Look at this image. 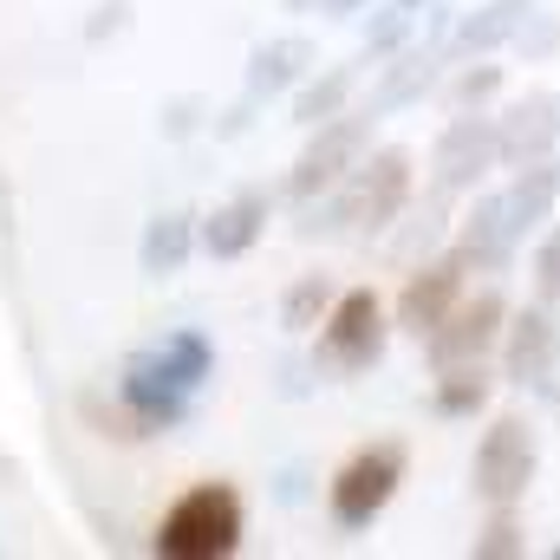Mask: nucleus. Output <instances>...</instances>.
Listing matches in <instances>:
<instances>
[{"label": "nucleus", "mask_w": 560, "mask_h": 560, "mask_svg": "<svg viewBox=\"0 0 560 560\" xmlns=\"http://www.w3.org/2000/svg\"><path fill=\"white\" fill-rule=\"evenodd\" d=\"M411 176H418V170H411V150H398V143L365 150L326 196H313V202L300 209L293 235H306V242H372V235H385V229L405 215V202L418 196Z\"/></svg>", "instance_id": "1"}, {"label": "nucleus", "mask_w": 560, "mask_h": 560, "mask_svg": "<svg viewBox=\"0 0 560 560\" xmlns=\"http://www.w3.org/2000/svg\"><path fill=\"white\" fill-rule=\"evenodd\" d=\"M215 378V346L202 326H176L163 332L156 346L131 352L125 378H118V405L131 418V436L150 430H176V423L196 411V392Z\"/></svg>", "instance_id": "2"}, {"label": "nucleus", "mask_w": 560, "mask_h": 560, "mask_svg": "<svg viewBox=\"0 0 560 560\" xmlns=\"http://www.w3.org/2000/svg\"><path fill=\"white\" fill-rule=\"evenodd\" d=\"M242 528H248L242 495H235L229 482H196L189 495H176V502L163 509L150 548L163 560H229L242 548Z\"/></svg>", "instance_id": "3"}, {"label": "nucleus", "mask_w": 560, "mask_h": 560, "mask_svg": "<svg viewBox=\"0 0 560 560\" xmlns=\"http://www.w3.org/2000/svg\"><path fill=\"white\" fill-rule=\"evenodd\" d=\"M405 469H411V450H405L398 436H378V443L352 450V456L332 469V482H326V515H332V528H339V535H365V528L392 509Z\"/></svg>", "instance_id": "4"}, {"label": "nucleus", "mask_w": 560, "mask_h": 560, "mask_svg": "<svg viewBox=\"0 0 560 560\" xmlns=\"http://www.w3.org/2000/svg\"><path fill=\"white\" fill-rule=\"evenodd\" d=\"M535 469H541V430H535V418H522V411L489 418L482 443H476V463H469L476 502L482 509H515L528 495Z\"/></svg>", "instance_id": "5"}, {"label": "nucleus", "mask_w": 560, "mask_h": 560, "mask_svg": "<svg viewBox=\"0 0 560 560\" xmlns=\"http://www.w3.org/2000/svg\"><path fill=\"white\" fill-rule=\"evenodd\" d=\"M385 300L372 287H346L332 300V313L319 319V339H313V372H332V378H359L385 359Z\"/></svg>", "instance_id": "6"}, {"label": "nucleus", "mask_w": 560, "mask_h": 560, "mask_svg": "<svg viewBox=\"0 0 560 560\" xmlns=\"http://www.w3.org/2000/svg\"><path fill=\"white\" fill-rule=\"evenodd\" d=\"M378 125H385V118H372V105H346L339 118L313 125V131H306V150H300L293 170H287V202L306 209L313 196H326V189L372 150V131H378Z\"/></svg>", "instance_id": "7"}, {"label": "nucleus", "mask_w": 560, "mask_h": 560, "mask_svg": "<svg viewBox=\"0 0 560 560\" xmlns=\"http://www.w3.org/2000/svg\"><path fill=\"white\" fill-rule=\"evenodd\" d=\"M509 293L489 280V287H476V293H463L450 313H443V326L423 339V352H430V372H450V365H489L495 359V346H502V326H509Z\"/></svg>", "instance_id": "8"}, {"label": "nucleus", "mask_w": 560, "mask_h": 560, "mask_svg": "<svg viewBox=\"0 0 560 560\" xmlns=\"http://www.w3.org/2000/svg\"><path fill=\"white\" fill-rule=\"evenodd\" d=\"M495 359H502V378H509L515 392H541V398H555L560 392V319H555V306H548V300L515 306L509 326H502Z\"/></svg>", "instance_id": "9"}, {"label": "nucleus", "mask_w": 560, "mask_h": 560, "mask_svg": "<svg viewBox=\"0 0 560 560\" xmlns=\"http://www.w3.org/2000/svg\"><path fill=\"white\" fill-rule=\"evenodd\" d=\"M489 170H502V156H495V112H450V125L430 143V189L476 196V183Z\"/></svg>", "instance_id": "10"}, {"label": "nucleus", "mask_w": 560, "mask_h": 560, "mask_svg": "<svg viewBox=\"0 0 560 560\" xmlns=\"http://www.w3.org/2000/svg\"><path fill=\"white\" fill-rule=\"evenodd\" d=\"M469 293V261L456 255V242L450 248H436L430 261H418L411 275H405V287H398V326L411 332V339H430L436 326H443V313L456 306Z\"/></svg>", "instance_id": "11"}, {"label": "nucleus", "mask_w": 560, "mask_h": 560, "mask_svg": "<svg viewBox=\"0 0 560 560\" xmlns=\"http://www.w3.org/2000/svg\"><path fill=\"white\" fill-rule=\"evenodd\" d=\"M560 150V92L535 85L522 98H509L495 112V156L502 170H522V163H541Z\"/></svg>", "instance_id": "12"}, {"label": "nucleus", "mask_w": 560, "mask_h": 560, "mask_svg": "<svg viewBox=\"0 0 560 560\" xmlns=\"http://www.w3.org/2000/svg\"><path fill=\"white\" fill-rule=\"evenodd\" d=\"M443 66H450V46L443 39H411V46H398L392 59H378V85H372V118H392V112H405V105H423L430 92H436V79H443Z\"/></svg>", "instance_id": "13"}, {"label": "nucleus", "mask_w": 560, "mask_h": 560, "mask_svg": "<svg viewBox=\"0 0 560 560\" xmlns=\"http://www.w3.org/2000/svg\"><path fill=\"white\" fill-rule=\"evenodd\" d=\"M456 255L469 261V275H509V261H515V248H522V235H515V222H509V202H502V189H489V196H476L469 202V215L456 222Z\"/></svg>", "instance_id": "14"}, {"label": "nucleus", "mask_w": 560, "mask_h": 560, "mask_svg": "<svg viewBox=\"0 0 560 560\" xmlns=\"http://www.w3.org/2000/svg\"><path fill=\"white\" fill-rule=\"evenodd\" d=\"M313 59H319V52H313L306 33H275V39H261V46L248 52V72H242V98L268 105V98L300 92L306 72H313Z\"/></svg>", "instance_id": "15"}, {"label": "nucleus", "mask_w": 560, "mask_h": 560, "mask_svg": "<svg viewBox=\"0 0 560 560\" xmlns=\"http://www.w3.org/2000/svg\"><path fill=\"white\" fill-rule=\"evenodd\" d=\"M202 248V215L196 209H163L143 222V242H138V268L143 280H176L189 268V255Z\"/></svg>", "instance_id": "16"}, {"label": "nucleus", "mask_w": 560, "mask_h": 560, "mask_svg": "<svg viewBox=\"0 0 560 560\" xmlns=\"http://www.w3.org/2000/svg\"><path fill=\"white\" fill-rule=\"evenodd\" d=\"M365 72H378V59L359 46L352 59H339V66H326V72H306V85L293 92V125L300 131H313V125H326V118H339L346 105H352V92H359V79Z\"/></svg>", "instance_id": "17"}, {"label": "nucleus", "mask_w": 560, "mask_h": 560, "mask_svg": "<svg viewBox=\"0 0 560 560\" xmlns=\"http://www.w3.org/2000/svg\"><path fill=\"white\" fill-rule=\"evenodd\" d=\"M261 235H268V196L261 189H242V196L215 202V215H202V255L209 261H242Z\"/></svg>", "instance_id": "18"}, {"label": "nucleus", "mask_w": 560, "mask_h": 560, "mask_svg": "<svg viewBox=\"0 0 560 560\" xmlns=\"http://www.w3.org/2000/svg\"><path fill=\"white\" fill-rule=\"evenodd\" d=\"M450 202H456V196L430 189L423 202L411 196V202H405V215L392 222V261H398L405 275H411L418 261H430L436 248H450V235H456V229H450Z\"/></svg>", "instance_id": "19"}, {"label": "nucleus", "mask_w": 560, "mask_h": 560, "mask_svg": "<svg viewBox=\"0 0 560 560\" xmlns=\"http://www.w3.org/2000/svg\"><path fill=\"white\" fill-rule=\"evenodd\" d=\"M535 7H541V0H482L476 13H463V20L450 26V59H476V52L509 46V39H515V26H522Z\"/></svg>", "instance_id": "20"}, {"label": "nucleus", "mask_w": 560, "mask_h": 560, "mask_svg": "<svg viewBox=\"0 0 560 560\" xmlns=\"http://www.w3.org/2000/svg\"><path fill=\"white\" fill-rule=\"evenodd\" d=\"M502 202H509V222H515V235L528 242L548 215H555L560 202V156H541V163H522L515 170V183L502 189Z\"/></svg>", "instance_id": "21"}, {"label": "nucleus", "mask_w": 560, "mask_h": 560, "mask_svg": "<svg viewBox=\"0 0 560 560\" xmlns=\"http://www.w3.org/2000/svg\"><path fill=\"white\" fill-rule=\"evenodd\" d=\"M489 372L482 365H450V372H436V392H430V411L436 418H476L482 405H489Z\"/></svg>", "instance_id": "22"}, {"label": "nucleus", "mask_w": 560, "mask_h": 560, "mask_svg": "<svg viewBox=\"0 0 560 560\" xmlns=\"http://www.w3.org/2000/svg\"><path fill=\"white\" fill-rule=\"evenodd\" d=\"M332 300H339V293H332L326 275H300L280 293V326H287L293 339H306V332H319V319L332 313Z\"/></svg>", "instance_id": "23"}, {"label": "nucleus", "mask_w": 560, "mask_h": 560, "mask_svg": "<svg viewBox=\"0 0 560 560\" xmlns=\"http://www.w3.org/2000/svg\"><path fill=\"white\" fill-rule=\"evenodd\" d=\"M495 92H502V66H489V52H476V59L450 79V112H489Z\"/></svg>", "instance_id": "24"}, {"label": "nucleus", "mask_w": 560, "mask_h": 560, "mask_svg": "<svg viewBox=\"0 0 560 560\" xmlns=\"http://www.w3.org/2000/svg\"><path fill=\"white\" fill-rule=\"evenodd\" d=\"M476 560H515L528 555V535H522V522H515V509H489V528L476 535Z\"/></svg>", "instance_id": "25"}, {"label": "nucleus", "mask_w": 560, "mask_h": 560, "mask_svg": "<svg viewBox=\"0 0 560 560\" xmlns=\"http://www.w3.org/2000/svg\"><path fill=\"white\" fill-rule=\"evenodd\" d=\"M528 66H541V59H555L560 52V13H548V7H535L522 26H515V39H509Z\"/></svg>", "instance_id": "26"}, {"label": "nucleus", "mask_w": 560, "mask_h": 560, "mask_svg": "<svg viewBox=\"0 0 560 560\" xmlns=\"http://www.w3.org/2000/svg\"><path fill=\"white\" fill-rule=\"evenodd\" d=\"M535 300H560V222L541 235V248H535Z\"/></svg>", "instance_id": "27"}, {"label": "nucleus", "mask_w": 560, "mask_h": 560, "mask_svg": "<svg viewBox=\"0 0 560 560\" xmlns=\"http://www.w3.org/2000/svg\"><path fill=\"white\" fill-rule=\"evenodd\" d=\"M359 7H372V0H319V13H359Z\"/></svg>", "instance_id": "28"}, {"label": "nucleus", "mask_w": 560, "mask_h": 560, "mask_svg": "<svg viewBox=\"0 0 560 560\" xmlns=\"http://www.w3.org/2000/svg\"><path fill=\"white\" fill-rule=\"evenodd\" d=\"M287 7H293V13H313V7H319V0H287Z\"/></svg>", "instance_id": "29"}, {"label": "nucleus", "mask_w": 560, "mask_h": 560, "mask_svg": "<svg viewBox=\"0 0 560 560\" xmlns=\"http://www.w3.org/2000/svg\"><path fill=\"white\" fill-rule=\"evenodd\" d=\"M405 7H430V0H405Z\"/></svg>", "instance_id": "30"}, {"label": "nucleus", "mask_w": 560, "mask_h": 560, "mask_svg": "<svg viewBox=\"0 0 560 560\" xmlns=\"http://www.w3.org/2000/svg\"><path fill=\"white\" fill-rule=\"evenodd\" d=\"M555 560H560V548H555Z\"/></svg>", "instance_id": "31"}]
</instances>
